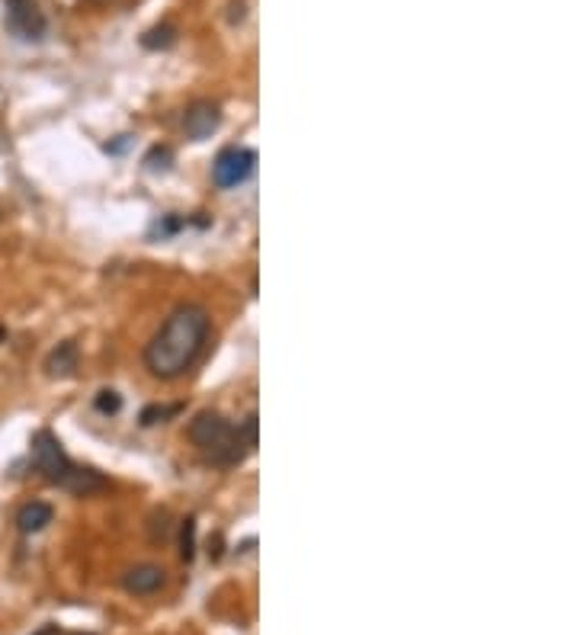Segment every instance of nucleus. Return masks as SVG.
<instances>
[{
  "instance_id": "11",
  "label": "nucleus",
  "mask_w": 577,
  "mask_h": 635,
  "mask_svg": "<svg viewBox=\"0 0 577 635\" xmlns=\"http://www.w3.org/2000/svg\"><path fill=\"white\" fill-rule=\"evenodd\" d=\"M180 558L183 562H193L196 558V520H183L180 530Z\"/></svg>"
},
{
  "instance_id": "10",
  "label": "nucleus",
  "mask_w": 577,
  "mask_h": 635,
  "mask_svg": "<svg viewBox=\"0 0 577 635\" xmlns=\"http://www.w3.org/2000/svg\"><path fill=\"white\" fill-rule=\"evenodd\" d=\"M176 42V26L174 23H161V26H154L141 36V45L151 51H161V49H170Z\"/></svg>"
},
{
  "instance_id": "12",
  "label": "nucleus",
  "mask_w": 577,
  "mask_h": 635,
  "mask_svg": "<svg viewBox=\"0 0 577 635\" xmlns=\"http://www.w3.org/2000/svg\"><path fill=\"white\" fill-rule=\"evenodd\" d=\"M94 404H96L100 414H119V411H122V395L113 392V388H103V392L96 395Z\"/></svg>"
},
{
  "instance_id": "5",
  "label": "nucleus",
  "mask_w": 577,
  "mask_h": 635,
  "mask_svg": "<svg viewBox=\"0 0 577 635\" xmlns=\"http://www.w3.org/2000/svg\"><path fill=\"white\" fill-rule=\"evenodd\" d=\"M7 30L23 42H39L45 39L49 23L32 0H7Z\"/></svg>"
},
{
  "instance_id": "13",
  "label": "nucleus",
  "mask_w": 577,
  "mask_h": 635,
  "mask_svg": "<svg viewBox=\"0 0 577 635\" xmlns=\"http://www.w3.org/2000/svg\"><path fill=\"white\" fill-rule=\"evenodd\" d=\"M36 635H68V632H61L59 626H45V629H39Z\"/></svg>"
},
{
  "instance_id": "3",
  "label": "nucleus",
  "mask_w": 577,
  "mask_h": 635,
  "mask_svg": "<svg viewBox=\"0 0 577 635\" xmlns=\"http://www.w3.org/2000/svg\"><path fill=\"white\" fill-rule=\"evenodd\" d=\"M32 462H36V468L51 485H59V488L71 491V494H77V497L100 494V491L110 488V482H106L100 472L74 466L71 456L61 449L59 437L51 431L32 433Z\"/></svg>"
},
{
  "instance_id": "15",
  "label": "nucleus",
  "mask_w": 577,
  "mask_h": 635,
  "mask_svg": "<svg viewBox=\"0 0 577 635\" xmlns=\"http://www.w3.org/2000/svg\"><path fill=\"white\" fill-rule=\"evenodd\" d=\"M0 215H4V209H0Z\"/></svg>"
},
{
  "instance_id": "6",
  "label": "nucleus",
  "mask_w": 577,
  "mask_h": 635,
  "mask_svg": "<svg viewBox=\"0 0 577 635\" xmlns=\"http://www.w3.org/2000/svg\"><path fill=\"white\" fill-rule=\"evenodd\" d=\"M219 125H221V113H219V106L209 100L193 103L190 110H186V116H183V129H186V135H190L193 141L212 139L215 132H219Z\"/></svg>"
},
{
  "instance_id": "2",
  "label": "nucleus",
  "mask_w": 577,
  "mask_h": 635,
  "mask_svg": "<svg viewBox=\"0 0 577 635\" xmlns=\"http://www.w3.org/2000/svg\"><path fill=\"white\" fill-rule=\"evenodd\" d=\"M190 440L215 466H238L257 446V414H250L244 427H234L215 411H199L190 423Z\"/></svg>"
},
{
  "instance_id": "4",
  "label": "nucleus",
  "mask_w": 577,
  "mask_h": 635,
  "mask_svg": "<svg viewBox=\"0 0 577 635\" xmlns=\"http://www.w3.org/2000/svg\"><path fill=\"white\" fill-rule=\"evenodd\" d=\"M254 168H257V154L250 148H225L212 164V180L221 190H231V186L248 183L254 177Z\"/></svg>"
},
{
  "instance_id": "8",
  "label": "nucleus",
  "mask_w": 577,
  "mask_h": 635,
  "mask_svg": "<svg viewBox=\"0 0 577 635\" xmlns=\"http://www.w3.org/2000/svg\"><path fill=\"white\" fill-rule=\"evenodd\" d=\"M51 520H55L51 504H45V501H30V504H23L20 513H16V530H20L23 536L42 533Z\"/></svg>"
},
{
  "instance_id": "1",
  "label": "nucleus",
  "mask_w": 577,
  "mask_h": 635,
  "mask_svg": "<svg viewBox=\"0 0 577 635\" xmlns=\"http://www.w3.org/2000/svg\"><path fill=\"white\" fill-rule=\"evenodd\" d=\"M209 312L203 305H180L170 312L161 331L145 347L148 373L158 379H180L186 369L199 359L209 340Z\"/></svg>"
},
{
  "instance_id": "14",
  "label": "nucleus",
  "mask_w": 577,
  "mask_h": 635,
  "mask_svg": "<svg viewBox=\"0 0 577 635\" xmlns=\"http://www.w3.org/2000/svg\"><path fill=\"white\" fill-rule=\"evenodd\" d=\"M7 340V328H4V324H0V343Z\"/></svg>"
},
{
  "instance_id": "7",
  "label": "nucleus",
  "mask_w": 577,
  "mask_h": 635,
  "mask_svg": "<svg viewBox=\"0 0 577 635\" xmlns=\"http://www.w3.org/2000/svg\"><path fill=\"white\" fill-rule=\"evenodd\" d=\"M122 587L129 594H139V597H148V594H158L164 587V568L158 565H135L122 575Z\"/></svg>"
},
{
  "instance_id": "9",
  "label": "nucleus",
  "mask_w": 577,
  "mask_h": 635,
  "mask_svg": "<svg viewBox=\"0 0 577 635\" xmlns=\"http://www.w3.org/2000/svg\"><path fill=\"white\" fill-rule=\"evenodd\" d=\"M45 369H49V376H59V379L74 376V369H77V343H71V340L59 343V347L49 353V359H45Z\"/></svg>"
}]
</instances>
